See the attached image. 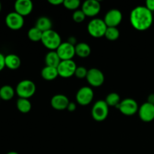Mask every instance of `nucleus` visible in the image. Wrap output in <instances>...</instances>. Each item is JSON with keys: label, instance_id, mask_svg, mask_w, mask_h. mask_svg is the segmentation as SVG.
<instances>
[{"label": "nucleus", "instance_id": "f257e3e1", "mask_svg": "<svg viewBox=\"0 0 154 154\" xmlns=\"http://www.w3.org/2000/svg\"><path fill=\"white\" fill-rule=\"evenodd\" d=\"M129 20L131 25L138 31H146L150 28L153 22V12L145 6L138 5L130 12Z\"/></svg>", "mask_w": 154, "mask_h": 154}, {"label": "nucleus", "instance_id": "f03ea898", "mask_svg": "<svg viewBox=\"0 0 154 154\" xmlns=\"http://www.w3.org/2000/svg\"><path fill=\"white\" fill-rule=\"evenodd\" d=\"M41 42L49 51H57L59 46L62 44V38L57 32L51 29L43 32Z\"/></svg>", "mask_w": 154, "mask_h": 154}, {"label": "nucleus", "instance_id": "7ed1b4c3", "mask_svg": "<svg viewBox=\"0 0 154 154\" xmlns=\"http://www.w3.org/2000/svg\"><path fill=\"white\" fill-rule=\"evenodd\" d=\"M15 92L19 98L29 99L35 93L36 85L31 80H23L17 84Z\"/></svg>", "mask_w": 154, "mask_h": 154}, {"label": "nucleus", "instance_id": "20e7f679", "mask_svg": "<svg viewBox=\"0 0 154 154\" xmlns=\"http://www.w3.org/2000/svg\"><path fill=\"white\" fill-rule=\"evenodd\" d=\"M108 26L105 21L100 18H93L87 24V31L93 38H99L105 36Z\"/></svg>", "mask_w": 154, "mask_h": 154}, {"label": "nucleus", "instance_id": "39448f33", "mask_svg": "<svg viewBox=\"0 0 154 154\" xmlns=\"http://www.w3.org/2000/svg\"><path fill=\"white\" fill-rule=\"evenodd\" d=\"M109 114V106L105 100H98L95 102L91 110L93 120L97 122H102L106 120Z\"/></svg>", "mask_w": 154, "mask_h": 154}, {"label": "nucleus", "instance_id": "423d86ee", "mask_svg": "<svg viewBox=\"0 0 154 154\" xmlns=\"http://www.w3.org/2000/svg\"><path fill=\"white\" fill-rule=\"evenodd\" d=\"M117 109L125 116H133L136 113H138L139 106L138 102L133 99L127 98L120 102L118 106L117 107Z\"/></svg>", "mask_w": 154, "mask_h": 154}, {"label": "nucleus", "instance_id": "0eeeda50", "mask_svg": "<svg viewBox=\"0 0 154 154\" xmlns=\"http://www.w3.org/2000/svg\"><path fill=\"white\" fill-rule=\"evenodd\" d=\"M77 65L75 61L70 60H61L60 65L57 67L59 76L64 78H70L75 75L77 69Z\"/></svg>", "mask_w": 154, "mask_h": 154}, {"label": "nucleus", "instance_id": "6e6552de", "mask_svg": "<svg viewBox=\"0 0 154 154\" xmlns=\"http://www.w3.org/2000/svg\"><path fill=\"white\" fill-rule=\"evenodd\" d=\"M86 79L90 86L99 87L105 82V75L100 69L92 68L88 70Z\"/></svg>", "mask_w": 154, "mask_h": 154}, {"label": "nucleus", "instance_id": "1a4fd4ad", "mask_svg": "<svg viewBox=\"0 0 154 154\" xmlns=\"http://www.w3.org/2000/svg\"><path fill=\"white\" fill-rule=\"evenodd\" d=\"M94 97V92L90 87H83L76 93V101L78 104L86 106L90 104Z\"/></svg>", "mask_w": 154, "mask_h": 154}, {"label": "nucleus", "instance_id": "9d476101", "mask_svg": "<svg viewBox=\"0 0 154 154\" xmlns=\"http://www.w3.org/2000/svg\"><path fill=\"white\" fill-rule=\"evenodd\" d=\"M5 24L11 30H19L23 26L24 18L17 12H10L5 17Z\"/></svg>", "mask_w": 154, "mask_h": 154}, {"label": "nucleus", "instance_id": "9b49d317", "mask_svg": "<svg viewBox=\"0 0 154 154\" xmlns=\"http://www.w3.org/2000/svg\"><path fill=\"white\" fill-rule=\"evenodd\" d=\"M123 20L122 12L118 9H111L105 15L103 20L108 27H117Z\"/></svg>", "mask_w": 154, "mask_h": 154}, {"label": "nucleus", "instance_id": "f8f14e48", "mask_svg": "<svg viewBox=\"0 0 154 154\" xmlns=\"http://www.w3.org/2000/svg\"><path fill=\"white\" fill-rule=\"evenodd\" d=\"M57 53L61 60H70L73 59L75 54V46L69 42H62L57 49Z\"/></svg>", "mask_w": 154, "mask_h": 154}, {"label": "nucleus", "instance_id": "ddd939ff", "mask_svg": "<svg viewBox=\"0 0 154 154\" xmlns=\"http://www.w3.org/2000/svg\"><path fill=\"white\" fill-rule=\"evenodd\" d=\"M101 8V4L98 0H86L82 4L81 10L87 17H93L99 14Z\"/></svg>", "mask_w": 154, "mask_h": 154}, {"label": "nucleus", "instance_id": "4468645a", "mask_svg": "<svg viewBox=\"0 0 154 154\" xmlns=\"http://www.w3.org/2000/svg\"><path fill=\"white\" fill-rule=\"evenodd\" d=\"M139 118L144 123H150L154 120V105L144 102L139 107L138 111Z\"/></svg>", "mask_w": 154, "mask_h": 154}, {"label": "nucleus", "instance_id": "2eb2a0df", "mask_svg": "<svg viewBox=\"0 0 154 154\" xmlns=\"http://www.w3.org/2000/svg\"><path fill=\"white\" fill-rule=\"evenodd\" d=\"M33 10V3L31 0H17L14 3V11L24 17L30 14Z\"/></svg>", "mask_w": 154, "mask_h": 154}, {"label": "nucleus", "instance_id": "dca6fc26", "mask_svg": "<svg viewBox=\"0 0 154 154\" xmlns=\"http://www.w3.org/2000/svg\"><path fill=\"white\" fill-rule=\"evenodd\" d=\"M69 101V98L63 94L54 95L51 99V105L54 109L57 111H63L67 109Z\"/></svg>", "mask_w": 154, "mask_h": 154}, {"label": "nucleus", "instance_id": "f3484780", "mask_svg": "<svg viewBox=\"0 0 154 154\" xmlns=\"http://www.w3.org/2000/svg\"><path fill=\"white\" fill-rule=\"evenodd\" d=\"M21 66V60L17 54H10L5 56V67L11 70H16Z\"/></svg>", "mask_w": 154, "mask_h": 154}, {"label": "nucleus", "instance_id": "a211bd4d", "mask_svg": "<svg viewBox=\"0 0 154 154\" xmlns=\"http://www.w3.org/2000/svg\"><path fill=\"white\" fill-rule=\"evenodd\" d=\"M41 75H42V78L45 81H54L59 76L57 68L45 66L41 71Z\"/></svg>", "mask_w": 154, "mask_h": 154}, {"label": "nucleus", "instance_id": "6ab92c4d", "mask_svg": "<svg viewBox=\"0 0 154 154\" xmlns=\"http://www.w3.org/2000/svg\"><path fill=\"white\" fill-rule=\"evenodd\" d=\"M45 62L47 66L57 68L60 65L61 60L56 51H49L45 57Z\"/></svg>", "mask_w": 154, "mask_h": 154}, {"label": "nucleus", "instance_id": "aec40b11", "mask_svg": "<svg viewBox=\"0 0 154 154\" xmlns=\"http://www.w3.org/2000/svg\"><path fill=\"white\" fill-rule=\"evenodd\" d=\"M52 21L48 17L42 16L37 19L35 26L37 27L42 32H45L48 31V30L52 29Z\"/></svg>", "mask_w": 154, "mask_h": 154}, {"label": "nucleus", "instance_id": "412c9836", "mask_svg": "<svg viewBox=\"0 0 154 154\" xmlns=\"http://www.w3.org/2000/svg\"><path fill=\"white\" fill-rule=\"evenodd\" d=\"M91 54V48L86 42H79L75 45V54L81 58L88 57Z\"/></svg>", "mask_w": 154, "mask_h": 154}, {"label": "nucleus", "instance_id": "4be33fe9", "mask_svg": "<svg viewBox=\"0 0 154 154\" xmlns=\"http://www.w3.org/2000/svg\"><path fill=\"white\" fill-rule=\"evenodd\" d=\"M15 90L10 85H4L0 88V98L4 101H9L14 98Z\"/></svg>", "mask_w": 154, "mask_h": 154}, {"label": "nucleus", "instance_id": "5701e85b", "mask_svg": "<svg viewBox=\"0 0 154 154\" xmlns=\"http://www.w3.org/2000/svg\"><path fill=\"white\" fill-rule=\"evenodd\" d=\"M16 105L18 111L23 114H27L32 109V104L28 99L19 98L17 101Z\"/></svg>", "mask_w": 154, "mask_h": 154}, {"label": "nucleus", "instance_id": "b1692460", "mask_svg": "<svg viewBox=\"0 0 154 154\" xmlns=\"http://www.w3.org/2000/svg\"><path fill=\"white\" fill-rule=\"evenodd\" d=\"M105 101L109 107H116V108L121 102L120 95L117 93H111L107 95Z\"/></svg>", "mask_w": 154, "mask_h": 154}, {"label": "nucleus", "instance_id": "393cba45", "mask_svg": "<svg viewBox=\"0 0 154 154\" xmlns=\"http://www.w3.org/2000/svg\"><path fill=\"white\" fill-rule=\"evenodd\" d=\"M42 35H43V32L35 26L32 27L27 32V36H28L29 39L31 40L32 42H41L42 38Z\"/></svg>", "mask_w": 154, "mask_h": 154}, {"label": "nucleus", "instance_id": "a878e982", "mask_svg": "<svg viewBox=\"0 0 154 154\" xmlns=\"http://www.w3.org/2000/svg\"><path fill=\"white\" fill-rule=\"evenodd\" d=\"M120 31L117 27H108L105 32V37L109 41H116L120 37Z\"/></svg>", "mask_w": 154, "mask_h": 154}, {"label": "nucleus", "instance_id": "bb28decb", "mask_svg": "<svg viewBox=\"0 0 154 154\" xmlns=\"http://www.w3.org/2000/svg\"><path fill=\"white\" fill-rule=\"evenodd\" d=\"M81 1L80 0H64L63 6L69 10L76 11L81 6Z\"/></svg>", "mask_w": 154, "mask_h": 154}, {"label": "nucleus", "instance_id": "cd10ccee", "mask_svg": "<svg viewBox=\"0 0 154 154\" xmlns=\"http://www.w3.org/2000/svg\"><path fill=\"white\" fill-rule=\"evenodd\" d=\"M86 17L87 16L81 9H78V10L75 11L72 14V19L75 22L78 23H82L85 20Z\"/></svg>", "mask_w": 154, "mask_h": 154}, {"label": "nucleus", "instance_id": "c85d7f7f", "mask_svg": "<svg viewBox=\"0 0 154 154\" xmlns=\"http://www.w3.org/2000/svg\"><path fill=\"white\" fill-rule=\"evenodd\" d=\"M87 72H88V70L85 67H84V66H78L76 71H75V76L76 78H79V79L86 78L87 75Z\"/></svg>", "mask_w": 154, "mask_h": 154}, {"label": "nucleus", "instance_id": "c756f323", "mask_svg": "<svg viewBox=\"0 0 154 154\" xmlns=\"http://www.w3.org/2000/svg\"><path fill=\"white\" fill-rule=\"evenodd\" d=\"M5 67V56L0 53V72Z\"/></svg>", "mask_w": 154, "mask_h": 154}, {"label": "nucleus", "instance_id": "7c9ffc66", "mask_svg": "<svg viewBox=\"0 0 154 154\" xmlns=\"http://www.w3.org/2000/svg\"><path fill=\"white\" fill-rule=\"evenodd\" d=\"M145 7L151 12L154 11V0H147L145 2Z\"/></svg>", "mask_w": 154, "mask_h": 154}, {"label": "nucleus", "instance_id": "2f4dec72", "mask_svg": "<svg viewBox=\"0 0 154 154\" xmlns=\"http://www.w3.org/2000/svg\"><path fill=\"white\" fill-rule=\"evenodd\" d=\"M76 108H77V105L75 102H69V105H68L67 107L68 111H70V112H73V111H75V110H76Z\"/></svg>", "mask_w": 154, "mask_h": 154}, {"label": "nucleus", "instance_id": "473e14b6", "mask_svg": "<svg viewBox=\"0 0 154 154\" xmlns=\"http://www.w3.org/2000/svg\"><path fill=\"white\" fill-rule=\"evenodd\" d=\"M64 0H48V2L52 5H63Z\"/></svg>", "mask_w": 154, "mask_h": 154}, {"label": "nucleus", "instance_id": "72a5a7b5", "mask_svg": "<svg viewBox=\"0 0 154 154\" xmlns=\"http://www.w3.org/2000/svg\"><path fill=\"white\" fill-rule=\"evenodd\" d=\"M147 102H148V103L152 104V105H154V93H151V94H150L148 96H147Z\"/></svg>", "mask_w": 154, "mask_h": 154}, {"label": "nucleus", "instance_id": "f704fd0d", "mask_svg": "<svg viewBox=\"0 0 154 154\" xmlns=\"http://www.w3.org/2000/svg\"><path fill=\"white\" fill-rule=\"evenodd\" d=\"M76 42H77L76 38H75L74 36H71V37L69 38V40H68V42H69V43L72 44V45H75V46L77 45Z\"/></svg>", "mask_w": 154, "mask_h": 154}, {"label": "nucleus", "instance_id": "c9c22d12", "mask_svg": "<svg viewBox=\"0 0 154 154\" xmlns=\"http://www.w3.org/2000/svg\"><path fill=\"white\" fill-rule=\"evenodd\" d=\"M6 154H19L17 153V152H15V151H11V152H8V153H7Z\"/></svg>", "mask_w": 154, "mask_h": 154}, {"label": "nucleus", "instance_id": "e433bc0d", "mask_svg": "<svg viewBox=\"0 0 154 154\" xmlns=\"http://www.w3.org/2000/svg\"><path fill=\"white\" fill-rule=\"evenodd\" d=\"M2 11V4H1V2H0V12Z\"/></svg>", "mask_w": 154, "mask_h": 154}, {"label": "nucleus", "instance_id": "4c0bfd02", "mask_svg": "<svg viewBox=\"0 0 154 154\" xmlns=\"http://www.w3.org/2000/svg\"><path fill=\"white\" fill-rule=\"evenodd\" d=\"M0 101H1V98H0Z\"/></svg>", "mask_w": 154, "mask_h": 154}]
</instances>
